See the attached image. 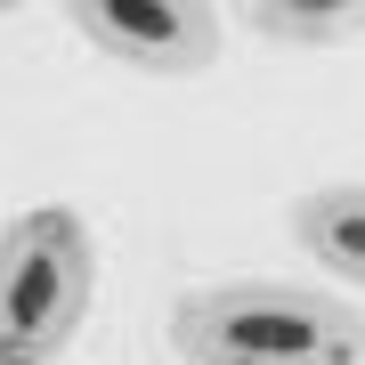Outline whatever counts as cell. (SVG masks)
Returning <instances> with one entry per match:
<instances>
[{
	"label": "cell",
	"instance_id": "cell-3",
	"mask_svg": "<svg viewBox=\"0 0 365 365\" xmlns=\"http://www.w3.org/2000/svg\"><path fill=\"white\" fill-rule=\"evenodd\" d=\"M66 16L98 57L155 81H187L220 57V9L203 0H73Z\"/></svg>",
	"mask_w": 365,
	"mask_h": 365
},
{
	"label": "cell",
	"instance_id": "cell-5",
	"mask_svg": "<svg viewBox=\"0 0 365 365\" xmlns=\"http://www.w3.org/2000/svg\"><path fill=\"white\" fill-rule=\"evenodd\" d=\"M252 33L276 41V49H341V41H365V0H252Z\"/></svg>",
	"mask_w": 365,
	"mask_h": 365
},
{
	"label": "cell",
	"instance_id": "cell-4",
	"mask_svg": "<svg viewBox=\"0 0 365 365\" xmlns=\"http://www.w3.org/2000/svg\"><path fill=\"white\" fill-rule=\"evenodd\" d=\"M284 227H292V244L317 260V276L365 284V187H357V179L309 187V195L284 211Z\"/></svg>",
	"mask_w": 365,
	"mask_h": 365
},
{
	"label": "cell",
	"instance_id": "cell-1",
	"mask_svg": "<svg viewBox=\"0 0 365 365\" xmlns=\"http://www.w3.org/2000/svg\"><path fill=\"white\" fill-rule=\"evenodd\" d=\"M170 349L187 365H357L365 309L300 276H220L179 292Z\"/></svg>",
	"mask_w": 365,
	"mask_h": 365
},
{
	"label": "cell",
	"instance_id": "cell-2",
	"mask_svg": "<svg viewBox=\"0 0 365 365\" xmlns=\"http://www.w3.org/2000/svg\"><path fill=\"white\" fill-rule=\"evenodd\" d=\"M98 244L73 203H33L0 227V365H57L90 325Z\"/></svg>",
	"mask_w": 365,
	"mask_h": 365
}]
</instances>
